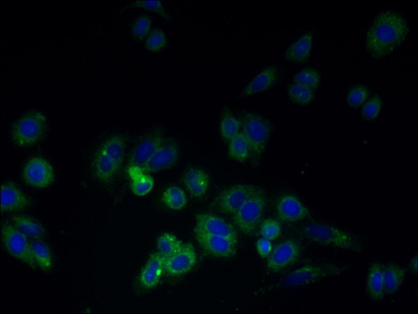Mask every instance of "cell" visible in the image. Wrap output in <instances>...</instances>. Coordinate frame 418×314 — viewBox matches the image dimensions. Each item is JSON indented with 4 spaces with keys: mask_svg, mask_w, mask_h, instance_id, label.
<instances>
[{
    "mask_svg": "<svg viewBox=\"0 0 418 314\" xmlns=\"http://www.w3.org/2000/svg\"><path fill=\"white\" fill-rule=\"evenodd\" d=\"M198 262V254L191 243H184L180 250L166 258L165 272L170 276H182L189 272Z\"/></svg>",
    "mask_w": 418,
    "mask_h": 314,
    "instance_id": "5bb4252c",
    "label": "cell"
},
{
    "mask_svg": "<svg viewBox=\"0 0 418 314\" xmlns=\"http://www.w3.org/2000/svg\"><path fill=\"white\" fill-rule=\"evenodd\" d=\"M300 255V247L293 240H286L273 248L268 256L267 268L270 271L279 272L293 265Z\"/></svg>",
    "mask_w": 418,
    "mask_h": 314,
    "instance_id": "8fae6325",
    "label": "cell"
},
{
    "mask_svg": "<svg viewBox=\"0 0 418 314\" xmlns=\"http://www.w3.org/2000/svg\"><path fill=\"white\" fill-rule=\"evenodd\" d=\"M12 224L28 238L40 239L46 235V230L42 224L27 216L14 215Z\"/></svg>",
    "mask_w": 418,
    "mask_h": 314,
    "instance_id": "cb8c5ba5",
    "label": "cell"
},
{
    "mask_svg": "<svg viewBox=\"0 0 418 314\" xmlns=\"http://www.w3.org/2000/svg\"><path fill=\"white\" fill-rule=\"evenodd\" d=\"M343 271L338 267L329 265H306L290 273L283 280L287 287H298L311 284L324 277L340 274Z\"/></svg>",
    "mask_w": 418,
    "mask_h": 314,
    "instance_id": "ba28073f",
    "label": "cell"
},
{
    "mask_svg": "<svg viewBox=\"0 0 418 314\" xmlns=\"http://www.w3.org/2000/svg\"><path fill=\"white\" fill-rule=\"evenodd\" d=\"M410 268H411V270L414 273H417L418 270V265H417V255L413 256L411 260V263H410Z\"/></svg>",
    "mask_w": 418,
    "mask_h": 314,
    "instance_id": "60d3db41",
    "label": "cell"
},
{
    "mask_svg": "<svg viewBox=\"0 0 418 314\" xmlns=\"http://www.w3.org/2000/svg\"><path fill=\"white\" fill-rule=\"evenodd\" d=\"M151 26L152 21L148 16H141L139 19H137V21L134 24L132 27V35L134 37L138 40L143 39L145 36L148 34Z\"/></svg>",
    "mask_w": 418,
    "mask_h": 314,
    "instance_id": "74e56055",
    "label": "cell"
},
{
    "mask_svg": "<svg viewBox=\"0 0 418 314\" xmlns=\"http://www.w3.org/2000/svg\"><path fill=\"white\" fill-rule=\"evenodd\" d=\"M279 218L284 222L295 223L309 217L310 211L294 195H283L279 199L277 206Z\"/></svg>",
    "mask_w": 418,
    "mask_h": 314,
    "instance_id": "e0dca14e",
    "label": "cell"
},
{
    "mask_svg": "<svg viewBox=\"0 0 418 314\" xmlns=\"http://www.w3.org/2000/svg\"><path fill=\"white\" fill-rule=\"evenodd\" d=\"M409 26L400 14L393 10L381 12L376 16L367 35V46L376 58H383L404 42Z\"/></svg>",
    "mask_w": 418,
    "mask_h": 314,
    "instance_id": "6da1fadb",
    "label": "cell"
},
{
    "mask_svg": "<svg viewBox=\"0 0 418 314\" xmlns=\"http://www.w3.org/2000/svg\"><path fill=\"white\" fill-rule=\"evenodd\" d=\"M259 189L246 184L228 187L218 195L215 205L222 213L233 216Z\"/></svg>",
    "mask_w": 418,
    "mask_h": 314,
    "instance_id": "9c48e42d",
    "label": "cell"
},
{
    "mask_svg": "<svg viewBox=\"0 0 418 314\" xmlns=\"http://www.w3.org/2000/svg\"><path fill=\"white\" fill-rule=\"evenodd\" d=\"M228 153L230 158L239 162H245L249 158L250 146L241 132L229 141Z\"/></svg>",
    "mask_w": 418,
    "mask_h": 314,
    "instance_id": "f1b7e54d",
    "label": "cell"
},
{
    "mask_svg": "<svg viewBox=\"0 0 418 314\" xmlns=\"http://www.w3.org/2000/svg\"><path fill=\"white\" fill-rule=\"evenodd\" d=\"M165 256L160 252H156L150 256L139 274L141 286L147 289L157 286L165 272Z\"/></svg>",
    "mask_w": 418,
    "mask_h": 314,
    "instance_id": "ac0fdd59",
    "label": "cell"
},
{
    "mask_svg": "<svg viewBox=\"0 0 418 314\" xmlns=\"http://www.w3.org/2000/svg\"><path fill=\"white\" fill-rule=\"evenodd\" d=\"M182 179L186 191L192 197L201 198L208 193L210 178L204 170L197 167H190L185 171Z\"/></svg>",
    "mask_w": 418,
    "mask_h": 314,
    "instance_id": "ffe728a7",
    "label": "cell"
},
{
    "mask_svg": "<svg viewBox=\"0 0 418 314\" xmlns=\"http://www.w3.org/2000/svg\"><path fill=\"white\" fill-rule=\"evenodd\" d=\"M128 174L132 180V191L137 197H144L153 189L154 179L148 173H144L139 167L129 166Z\"/></svg>",
    "mask_w": 418,
    "mask_h": 314,
    "instance_id": "603a6c76",
    "label": "cell"
},
{
    "mask_svg": "<svg viewBox=\"0 0 418 314\" xmlns=\"http://www.w3.org/2000/svg\"><path fill=\"white\" fill-rule=\"evenodd\" d=\"M1 235L3 247L11 256L32 268L36 267L31 243L26 235L19 232L13 224L6 223L2 224Z\"/></svg>",
    "mask_w": 418,
    "mask_h": 314,
    "instance_id": "52a82bcc",
    "label": "cell"
},
{
    "mask_svg": "<svg viewBox=\"0 0 418 314\" xmlns=\"http://www.w3.org/2000/svg\"><path fill=\"white\" fill-rule=\"evenodd\" d=\"M367 289L373 299L378 301L385 295L383 267L380 263H374L369 269Z\"/></svg>",
    "mask_w": 418,
    "mask_h": 314,
    "instance_id": "d4e9b609",
    "label": "cell"
},
{
    "mask_svg": "<svg viewBox=\"0 0 418 314\" xmlns=\"http://www.w3.org/2000/svg\"><path fill=\"white\" fill-rule=\"evenodd\" d=\"M294 82L315 89L319 87L320 77L315 69H304L294 76Z\"/></svg>",
    "mask_w": 418,
    "mask_h": 314,
    "instance_id": "d6a6232c",
    "label": "cell"
},
{
    "mask_svg": "<svg viewBox=\"0 0 418 314\" xmlns=\"http://www.w3.org/2000/svg\"><path fill=\"white\" fill-rule=\"evenodd\" d=\"M288 94L295 104L306 105L314 100V89L297 83L291 84L288 88Z\"/></svg>",
    "mask_w": 418,
    "mask_h": 314,
    "instance_id": "1f68e13d",
    "label": "cell"
},
{
    "mask_svg": "<svg viewBox=\"0 0 418 314\" xmlns=\"http://www.w3.org/2000/svg\"><path fill=\"white\" fill-rule=\"evenodd\" d=\"M23 177L28 185L36 189H46L54 182L55 173L50 162L38 157L26 163Z\"/></svg>",
    "mask_w": 418,
    "mask_h": 314,
    "instance_id": "30bf717a",
    "label": "cell"
},
{
    "mask_svg": "<svg viewBox=\"0 0 418 314\" xmlns=\"http://www.w3.org/2000/svg\"><path fill=\"white\" fill-rule=\"evenodd\" d=\"M278 79L277 69L274 67L263 69L253 80L243 89V96H254L255 94L267 91Z\"/></svg>",
    "mask_w": 418,
    "mask_h": 314,
    "instance_id": "44dd1931",
    "label": "cell"
},
{
    "mask_svg": "<svg viewBox=\"0 0 418 314\" xmlns=\"http://www.w3.org/2000/svg\"><path fill=\"white\" fill-rule=\"evenodd\" d=\"M194 236L202 250L216 258L228 259L236 254L238 242L226 236L198 232H194Z\"/></svg>",
    "mask_w": 418,
    "mask_h": 314,
    "instance_id": "4fadbf2b",
    "label": "cell"
},
{
    "mask_svg": "<svg viewBox=\"0 0 418 314\" xmlns=\"http://www.w3.org/2000/svg\"><path fill=\"white\" fill-rule=\"evenodd\" d=\"M383 102L379 96L372 97L367 102L363 110V115L367 120L374 119L379 116Z\"/></svg>",
    "mask_w": 418,
    "mask_h": 314,
    "instance_id": "8d00e7d4",
    "label": "cell"
},
{
    "mask_svg": "<svg viewBox=\"0 0 418 314\" xmlns=\"http://www.w3.org/2000/svg\"><path fill=\"white\" fill-rule=\"evenodd\" d=\"M178 158H180V150L175 142L164 141L148 164L140 169L143 173L148 174L170 169L177 164Z\"/></svg>",
    "mask_w": 418,
    "mask_h": 314,
    "instance_id": "9a60e30c",
    "label": "cell"
},
{
    "mask_svg": "<svg viewBox=\"0 0 418 314\" xmlns=\"http://www.w3.org/2000/svg\"><path fill=\"white\" fill-rule=\"evenodd\" d=\"M405 279V269L396 264H387L383 268L385 293L392 295L399 290Z\"/></svg>",
    "mask_w": 418,
    "mask_h": 314,
    "instance_id": "484cf974",
    "label": "cell"
},
{
    "mask_svg": "<svg viewBox=\"0 0 418 314\" xmlns=\"http://www.w3.org/2000/svg\"><path fill=\"white\" fill-rule=\"evenodd\" d=\"M125 150V140L121 134L109 137L93 158V176L101 182H110L119 173L123 164Z\"/></svg>",
    "mask_w": 418,
    "mask_h": 314,
    "instance_id": "7a4b0ae2",
    "label": "cell"
},
{
    "mask_svg": "<svg viewBox=\"0 0 418 314\" xmlns=\"http://www.w3.org/2000/svg\"><path fill=\"white\" fill-rule=\"evenodd\" d=\"M161 200L165 207L173 211L184 209L188 204L184 191L176 186L166 187L162 194Z\"/></svg>",
    "mask_w": 418,
    "mask_h": 314,
    "instance_id": "4316f807",
    "label": "cell"
},
{
    "mask_svg": "<svg viewBox=\"0 0 418 314\" xmlns=\"http://www.w3.org/2000/svg\"><path fill=\"white\" fill-rule=\"evenodd\" d=\"M302 234L311 242L320 245L351 250L360 247L358 241L354 236L327 224L311 223L303 228Z\"/></svg>",
    "mask_w": 418,
    "mask_h": 314,
    "instance_id": "3957f363",
    "label": "cell"
},
{
    "mask_svg": "<svg viewBox=\"0 0 418 314\" xmlns=\"http://www.w3.org/2000/svg\"><path fill=\"white\" fill-rule=\"evenodd\" d=\"M1 210L3 213H15L30 205L27 195L14 183H6L1 186Z\"/></svg>",
    "mask_w": 418,
    "mask_h": 314,
    "instance_id": "d6986e66",
    "label": "cell"
},
{
    "mask_svg": "<svg viewBox=\"0 0 418 314\" xmlns=\"http://www.w3.org/2000/svg\"><path fill=\"white\" fill-rule=\"evenodd\" d=\"M184 243H182L175 235L165 232L157 239L158 252L165 258L172 256L180 250Z\"/></svg>",
    "mask_w": 418,
    "mask_h": 314,
    "instance_id": "4dcf8cb0",
    "label": "cell"
},
{
    "mask_svg": "<svg viewBox=\"0 0 418 314\" xmlns=\"http://www.w3.org/2000/svg\"><path fill=\"white\" fill-rule=\"evenodd\" d=\"M312 44L313 35L307 33L290 44L286 52V58L291 62H304L310 57Z\"/></svg>",
    "mask_w": 418,
    "mask_h": 314,
    "instance_id": "7402d4cb",
    "label": "cell"
},
{
    "mask_svg": "<svg viewBox=\"0 0 418 314\" xmlns=\"http://www.w3.org/2000/svg\"><path fill=\"white\" fill-rule=\"evenodd\" d=\"M369 95L368 89L363 87V85H359L353 88L350 93L348 94L347 101L348 104L351 107H358L361 104H363L367 99Z\"/></svg>",
    "mask_w": 418,
    "mask_h": 314,
    "instance_id": "e575fe53",
    "label": "cell"
},
{
    "mask_svg": "<svg viewBox=\"0 0 418 314\" xmlns=\"http://www.w3.org/2000/svg\"><path fill=\"white\" fill-rule=\"evenodd\" d=\"M30 243L36 265L44 271H50L52 268V256L46 244L40 239H33Z\"/></svg>",
    "mask_w": 418,
    "mask_h": 314,
    "instance_id": "83f0119b",
    "label": "cell"
},
{
    "mask_svg": "<svg viewBox=\"0 0 418 314\" xmlns=\"http://www.w3.org/2000/svg\"><path fill=\"white\" fill-rule=\"evenodd\" d=\"M194 232L226 236L238 242L236 229L225 219L212 213H202L197 215Z\"/></svg>",
    "mask_w": 418,
    "mask_h": 314,
    "instance_id": "7c38bea8",
    "label": "cell"
},
{
    "mask_svg": "<svg viewBox=\"0 0 418 314\" xmlns=\"http://www.w3.org/2000/svg\"><path fill=\"white\" fill-rule=\"evenodd\" d=\"M266 204L265 195L261 189H259L233 215L234 223L242 234H254L265 214Z\"/></svg>",
    "mask_w": 418,
    "mask_h": 314,
    "instance_id": "5b68a950",
    "label": "cell"
},
{
    "mask_svg": "<svg viewBox=\"0 0 418 314\" xmlns=\"http://www.w3.org/2000/svg\"><path fill=\"white\" fill-rule=\"evenodd\" d=\"M255 247H256L258 254L263 259L268 258L271 254L272 250H273L272 241L263 238L257 241Z\"/></svg>",
    "mask_w": 418,
    "mask_h": 314,
    "instance_id": "ab89813d",
    "label": "cell"
},
{
    "mask_svg": "<svg viewBox=\"0 0 418 314\" xmlns=\"http://www.w3.org/2000/svg\"><path fill=\"white\" fill-rule=\"evenodd\" d=\"M166 43V35L161 30H154L148 38L146 46L148 51L152 52L160 51L164 48Z\"/></svg>",
    "mask_w": 418,
    "mask_h": 314,
    "instance_id": "d590c367",
    "label": "cell"
},
{
    "mask_svg": "<svg viewBox=\"0 0 418 314\" xmlns=\"http://www.w3.org/2000/svg\"><path fill=\"white\" fill-rule=\"evenodd\" d=\"M132 5L136 7L143 8V9L154 12L162 16L165 19H168L169 16L164 10V2L162 1H134Z\"/></svg>",
    "mask_w": 418,
    "mask_h": 314,
    "instance_id": "f35d334b",
    "label": "cell"
},
{
    "mask_svg": "<svg viewBox=\"0 0 418 314\" xmlns=\"http://www.w3.org/2000/svg\"><path fill=\"white\" fill-rule=\"evenodd\" d=\"M164 137L160 132H153L138 142L134 148L130 166L143 168L151 160L160 146L164 143Z\"/></svg>",
    "mask_w": 418,
    "mask_h": 314,
    "instance_id": "2e32d148",
    "label": "cell"
},
{
    "mask_svg": "<svg viewBox=\"0 0 418 314\" xmlns=\"http://www.w3.org/2000/svg\"><path fill=\"white\" fill-rule=\"evenodd\" d=\"M46 130V116L40 112H31L16 121L12 137L19 148H27L38 142Z\"/></svg>",
    "mask_w": 418,
    "mask_h": 314,
    "instance_id": "277c9868",
    "label": "cell"
},
{
    "mask_svg": "<svg viewBox=\"0 0 418 314\" xmlns=\"http://www.w3.org/2000/svg\"><path fill=\"white\" fill-rule=\"evenodd\" d=\"M219 130L222 138L229 141L241 132V122L230 112H225L221 118Z\"/></svg>",
    "mask_w": 418,
    "mask_h": 314,
    "instance_id": "f546056e",
    "label": "cell"
},
{
    "mask_svg": "<svg viewBox=\"0 0 418 314\" xmlns=\"http://www.w3.org/2000/svg\"><path fill=\"white\" fill-rule=\"evenodd\" d=\"M259 234L263 238L270 241L277 239L281 234V223L274 218L266 219L261 223Z\"/></svg>",
    "mask_w": 418,
    "mask_h": 314,
    "instance_id": "836d02e7",
    "label": "cell"
},
{
    "mask_svg": "<svg viewBox=\"0 0 418 314\" xmlns=\"http://www.w3.org/2000/svg\"><path fill=\"white\" fill-rule=\"evenodd\" d=\"M241 132L249 144L250 154L259 157L265 152L270 136V126L265 118L249 113L243 116Z\"/></svg>",
    "mask_w": 418,
    "mask_h": 314,
    "instance_id": "8992f818",
    "label": "cell"
}]
</instances>
